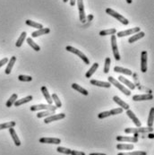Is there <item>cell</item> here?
I'll use <instances>...</instances> for the list:
<instances>
[{"label":"cell","mask_w":154,"mask_h":155,"mask_svg":"<svg viewBox=\"0 0 154 155\" xmlns=\"http://www.w3.org/2000/svg\"><path fill=\"white\" fill-rule=\"evenodd\" d=\"M153 128L152 127H128L125 129V133L126 134H145V133H152Z\"/></svg>","instance_id":"1"},{"label":"cell","mask_w":154,"mask_h":155,"mask_svg":"<svg viewBox=\"0 0 154 155\" xmlns=\"http://www.w3.org/2000/svg\"><path fill=\"white\" fill-rule=\"evenodd\" d=\"M106 13H107V14H109L110 16L114 17L115 19H116L117 21H119L121 23H123V24H125V25H127V24L129 23V21H128L125 16L121 15L120 14H118L117 12H116L115 10H113V9H111V8H107V9H106Z\"/></svg>","instance_id":"2"},{"label":"cell","mask_w":154,"mask_h":155,"mask_svg":"<svg viewBox=\"0 0 154 155\" xmlns=\"http://www.w3.org/2000/svg\"><path fill=\"white\" fill-rule=\"evenodd\" d=\"M108 83L110 84H112V85H114L115 87H116L117 89H119L125 95H126V96H130L131 95V92H130V90L129 89H127V88H125L124 85H122L119 82H117L114 77H112V76H109L108 78Z\"/></svg>","instance_id":"3"},{"label":"cell","mask_w":154,"mask_h":155,"mask_svg":"<svg viewBox=\"0 0 154 155\" xmlns=\"http://www.w3.org/2000/svg\"><path fill=\"white\" fill-rule=\"evenodd\" d=\"M65 50H67V51L71 52V53H74V55H77L86 65H89L90 64V60H89V58L83 53L82 51H80L79 50H77V49H75V48H74V47H72V46H66L65 47Z\"/></svg>","instance_id":"4"},{"label":"cell","mask_w":154,"mask_h":155,"mask_svg":"<svg viewBox=\"0 0 154 155\" xmlns=\"http://www.w3.org/2000/svg\"><path fill=\"white\" fill-rule=\"evenodd\" d=\"M57 108L56 106L53 105H45V104H39V105H33L31 107V110L32 111H38V110H52V111H56Z\"/></svg>","instance_id":"5"},{"label":"cell","mask_w":154,"mask_h":155,"mask_svg":"<svg viewBox=\"0 0 154 155\" xmlns=\"http://www.w3.org/2000/svg\"><path fill=\"white\" fill-rule=\"evenodd\" d=\"M111 48H112V51L113 55L115 56V59L116 61L120 60V55L118 52V48H117V41H116V37L115 35H111Z\"/></svg>","instance_id":"6"},{"label":"cell","mask_w":154,"mask_h":155,"mask_svg":"<svg viewBox=\"0 0 154 155\" xmlns=\"http://www.w3.org/2000/svg\"><path fill=\"white\" fill-rule=\"evenodd\" d=\"M147 62H148V53L146 50H143L141 53V71L143 73H146L148 69Z\"/></svg>","instance_id":"7"},{"label":"cell","mask_w":154,"mask_h":155,"mask_svg":"<svg viewBox=\"0 0 154 155\" xmlns=\"http://www.w3.org/2000/svg\"><path fill=\"white\" fill-rule=\"evenodd\" d=\"M139 32H141V28L134 27V28H131V29L117 32V37L121 38V37H125V36H128V35H133V34H135Z\"/></svg>","instance_id":"8"},{"label":"cell","mask_w":154,"mask_h":155,"mask_svg":"<svg viewBox=\"0 0 154 155\" xmlns=\"http://www.w3.org/2000/svg\"><path fill=\"white\" fill-rule=\"evenodd\" d=\"M78 5V10H79V19L82 23H85V12H84V6H83V0H77Z\"/></svg>","instance_id":"9"},{"label":"cell","mask_w":154,"mask_h":155,"mask_svg":"<svg viewBox=\"0 0 154 155\" xmlns=\"http://www.w3.org/2000/svg\"><path fill=\"white\" fill-rule=\"evenodd\" d=\"M65 117V114L64 113H60V114H56V115H51V116H49L47 117L45 119H44V123L45 124H49L50 122L53 121H56V120H59V119H63Z\"/></svg>","instance_id":"10"},{"label":"cell","mask_w":154,"mask_h":155,"mask_svg":"<svg viewBox=\"0 0 154 155\" xmlns=\"http://www.w3.org/2000/svg\"><path fill=\"white\" fill-rule=\"evenodd\" d=\"M151 100H153V95L152 93L133 96V101L134 102H143V101H151Z\"/></svg>","instance_id":"11"},{"label":"cell","mask_w":154,"mask_h":155,"mask_svg":"<svg viewBox=\"0 0 154 155\" xmlns=\"http://www.w3.org/2000/svg\"><path fill=\"white\" fill-rule=\"evenodd\" d=\"M116 141L118 142H126V143H138L139 139L138 137L134 136H123V135H118L116 137Z\"/></svg>","instance_id":"12"},{"label":"cell","mask_w":154,"mask_h":155,"mask_svg":"<svg viewBox=\"0 0 154 155\" xmlns=\"http://www.w3.org/2000/svg\"><path fill=\"white\" fill-rule=\"evenodd\" d=\"M40 143L41 144H59L61 140L59 138H52V137H42L40 139Z\"/></svg>","instance_id":"13"},{"label":"cell","mask_w":154,"mask_h":155,"mask_svg":"<svg viewBox=\"0 0 154 155\" xmlns=\"http://www.w3.org/2000/svg\"><path fill=\"white\" fill-rule=\"evenodd\" d=\"M126 115L132 119V121L134 123V125L137 126V127H140L141 126H142V124H141V121L139 120V118L135 116V114L132 111V110H130V109H127L126 110Z\"/></svg>","instance_id":"14"},{"label":"cell","mask_w":154,"mask_h":155,"mask_svg":"<svg viewBox=\"0 0 154 155\" xmlns=\"http://www.w3.org/2000/svg\"><path fill=\"white\" fill-rule=\"evenodd\" d=\"M50 32V28H42V29H40L36 32H33L32 33V38H37L39 36H41V35H45V34H48Z\"/></svg>","instance_id":"15"},{"label":"cell","mask_w":154,"mask_h":155,"mask_svg":"<svg viewBox=\"0 0 154 155\" xmlns=\"http://www.w3.org/2000/svg\"><path fill=\"white\" fill-rule=\"evenodd\" d=\"M9 133H10V135L12 136V139L14 140V144H15L16 146H20V145H21V141H20V139H19V137H18V135H17V134H16L14 128V127L9 128Z\"/></svg>","instance_id":"16"},{"label":"cell","mask_w":154,"mask_h":155,"mask_svg":"<svg viewBox=\"0 0 154 155\" xmlns=\"http://www.w3.org/2000/svg\"><path fill=\"white\" fill-rule=\"evenodd\" d=\"M90 83L92 85L103 87V88H110L111 87V84L108 82H102V81H98V80H91Z\"/></svg>","instance_id":"17"},{"label":"cell","mask_w":154,"mask_h":155,"mask_svg":"<svg viewBox=\"0 0 154 155\" xmlns=\"http://www.w3.org/2000/svg\"><path fill=\"white\" fill-rule=\"evenodd\" d=\"M15 62H16V56H12L11 58H10V60H8V62H7V66H6V68H5V73L6 74H10V73H11V71H12V69H13V66H14V65L15 64Z\"/></svg>","instance_id":"18"},{"label":"cell","mask_w":154,"mask_h":155,"mask_svg":"<svg viewBox=\"0 0 154 155\" xmlns=\"http://www.w3.org/2000/svg\"><path fill=\"white\" fill-rule=\"evenodd\" d=\"M118 81L121 82L122 84H124L125 85H126L130 90H134L135 89V85L132 82H130L129 80H127L126 78H125L124 76H119L118 77Z\"/></svg>","instance_id":"19"},{"label":"cell","mask_w":154,"mask_h":155,"mask_svg":"<svg viewBox=\"0 0 154 155\" xmlns=\"http://www.w3.org/2000/svg\"><path fill=\"white\" fill-rule=\"evenodd\" d=\"M32 99H33V97H32V95H29V96H26V97H24V98H22L21 100H16V102H14V105L15 107H19V106H21V105H23V104L30 102L31 101H32Z\"/></svg>","instance_id":"20"},{"label":"cell","mask_w":154,"mask_h":155,"mask_svg":"<svg viewBox=\"0 0 154 155\" xmlns=\"http://www.w3.org/2000/svg\"><path fill=\"white\" fill-rule=\"evenodd\" d=\"M41 90V93H42V94H43L44 98L46 99V101H47L48 104L52 105V103H53V101H52L51 96H50V93H49V91H48L47 87H46V86H42Z\"/></svg>","instance_id":"21"},{"label":"cell","mask_w":154,"mask_h":155,"mask_svg":"<svg viewBox=\"0 0 154 155\" xmlns=\"http://www.w3.org/2000/svg\"><path fill=\"white\" fill-rule=\"evenodd\" d=\"M144 36H145V33H144L143 32H139L135 33L134 35H133L131 38H129L128 42H129V43H134V42L137 41L138 40H140V39L143 38Z\"/></svg>","instance_id":"22"},{"label":"cell","mask_w":154,"mask_h":155,"mask_svg":"<svg viewBox=\"0 0 154 155\" xmlns=\"http://www.w3.org/2000/svg\"><path fill=\"white\" fill-rule=\"evenodd\" d=\"M113 101H114L117 104V105H119L123 109H125V110L129 109V105H128L127 103H125L124 101H122L119 97H117V96H114V97H113Z\"/></svg>","instance_id":"23"},{"label":"cell","mask_w":154,"mask_h":155,"mask_svg":"<svg viewBox=\"0 0 154 155\" xmlns=\"http://www.w3.org/2000/svg\"><path fill=\"white\" fill-rule=\"evenodd\" d=\"M114 71L116 73H121V74H124L125 75H132L133 73L131 70L127 69V68H124V67H121V66H115L114 67Z\"/></svg>","instance_id":"24"},{"label":"cell","mask_w":154,"mask_h":155,"mask_svg":"<svg viewBox=\"0 0 154 155\" xmlns=\"http://www.w3.org/2000/svg\"><path fill=\"white\" fill-rule=\"evenodd\" d=\"M72 88H73L74 90L79 92L80 93H82V94L84 95V96H87V95L89 94V93H88L87 90H85L84 88H83L82 86H80V85L77 84H72Z\"/></svg>","instance_id":"25"},{"label":"cell","mask_w":154,"mask_h":155,"mask_svg":"<svg viewBox=\"0 0 154 155\" xmlns=\"http://www.w3.org/2000/svg\"><path fill=\"white\" fill-rule=\"evenodd\" d=\"M98 67H99V64H98V63H94V64L92 65V67L89 69V71H87V73L85 74L86 78H91L92 75L96 72V70L98 69Z\"/></svg>","instance_id":"26"},{"label":"cell","mask_w":154,"mask_h":155,"mask_svg":"<svg viewBox=\"0 0 154 155\" xmlns=\"http://www.w3.org/2000/svg\"><path fill=\"white\" fill-rule=\"evenodd\" d=\"M25 23L29 26H31L32 28H36L38 30L40 29H42L43 28V25L41 23H36L34 21H32V20H26Z\"/></svg>","instance_id":"27"},{"label":"cell","mask_w":154,"mask_h":155,"mask_svg":"<svg viewBox=\"0 0 154 155\" xmlns=\"http://www.w3.org/2000/svg\"><path fill=\"white\" fill-rule=\"evenodd\" d=\"M26 35H27V33H26L25 32H22V34L20 35V37L18 38V40H17V41H16V43H15V46H16L17 48L22 47L23 43L24 42V40L26 39Z\"/></svg>","instance_id":"28"},{"label":"cell","mask_w":154,"mask_h":155,"mask_svg":"<svg viewBox=\"0 0 154 155\" xmlns=\"http://www.w3.org/2000/svg\"><path fill=\"white\" fill-rule=\"evenodd\" d=\"M26 41H27V43H28L35 51H40V50H41V47H40L35 41H33L32 38H27Z\"/></svg>","instance_id":"29"},{"label":"cell","mask_w":154,"mask_h":155,"mask_svg":"<svg viewBox=\"0 0 154 155\" xmlns=\"http://www.w3.org/2000/svg\"><path fill=\"white\" fill-rule=\"evenodd\" d=\"M117 150H125V151H130L134 149V145L132 144H119L116 145Z\"/></svg>","instance_id":"30"},{"label":"cell","mask_w":154,"mask_h":155,"mask_svg":"<svg viewBox=\"0 0 154 155\" xmlns=\"http://www.w3.org/2000/svg\"><path fill=\"white\" fill-rule=\"evenodd\" d=\"M116 33V30L114 28H110L107 30H103L100 32L101 36H107V35H115Z\"/></svg>","instance_id":"31"},{"label":"cell","mask_w":154,"mask_h":155,"mask_svg":"<svg viewBox=\"0 0 154 155\" xmlns=\"http://www.w3.org/2000/svg\"><path fill=\"white\" fill-rule=\"evenodd\" d=\"M17 98H18V95L16 94V93H14V94H12V96L9 98V100L6 102V103H5V106L7 107V108H10V107H12L14 102H16V100H17Z\"/></svg>","instance_id":"32"},{"label":"cell","mask_w":154,"mask_h":155,"mask_svg":"<svg viewBox=\"0 0 154 155\" xmlns=\"http://www.w3.org/2000/svg\"><path fill=\"white\" fill-rule=\"evenodd\" d=\"M53 114H55V111H52V110H43L41 112H39L37 114V117L38 118H41V117H47L49 116H51Z\"/></svg>","instance_id":"33"},{"label":"cell","mask_w":154,"mask_h":155,"mask_svg":"<svg viewBox=\"0 0 154 155\" xmlns=\"http://www.w3.org/2000/svg\"><path fill=\"white\" fill-rule=\"evenodd\" d=\"M16 125V123L14 121H10V122H6L4 124H0V130L3 129H6V128H11V127H14Z\"/></svg>","instance_id":"34"},{"label":"cell","mask_w":154,"mask_h":155,"mask_svg":"<svg viewBox=\"0 0 154 155\" xmlns=\"http://www.w3.org/2000/svg\"><path fill=\"white\" fill-rule=\"evenodd\" d=\"M153 120H154V108H152L150 110V114H149V118H148V122L147 125L149 127H152L153 126Z\"/></svg>","instance_id":"35"},{"label":"cell","mask_w":154,"mask_h":155,"mask_svg":"<svg viewBox=\"0 0 154 155\" xmlns=\"http://www.w3.org/2000/svg\"><path fill=\"white\" fill-rule=\"evenodd\" d=\"M51 99L52 101L55 102V106H56V108H61V107H62V103H61V102H60L58 96H57L56 93H53V94H52Z\"/></svg>","instance_id":"36"},{"label":"cell","mask_w":154,"mask_h":155,"mask_svg":"<svg viewBox=\"0 0 154 155\" xmlns=\"http://www.w3.org/2000/svg\"><path fill=\"white\" fill-rule=\"evenodd\" d=\"M110 64H111V60H110V57H107L105 59V65H104V73L105 74H107L109 69H110Z\"/></svg>","instance_id":"37"},{"label":"cell","mask_w":154,"mask_h":155,"mask_svg":"<svg viewBox=\"0 0 154 155\" xmlns=\"http://www.w3.org/2000/svg\"><path fill=\"white\" fill-rule=\"evenodd\" d=\"M117 155H147V153L146 152H143V151H135L131 153H119Z\"/></svg>","instance_id":"38"},{"label":"cell","mask_w":154,"mask_h":155,"mask_svg":"<svg viewBox=\"0 0 154 155\" xmlns=\"http://www.w3.org/2000/svg\"><path fill=\"white\" fill-rule=\"evenodd\" d=\"M56 151H57L58 153H64V154L66 155H70L71 154V152H72V150H70V149H68V148L60 147V146L56 148Z\"/></svg>","instance_id":"39"},{"label":"cell","mask_w":154,"mask_h":155,"mask_svg":"<svg viewBox=\"0 0 154 155\" xmlns=\"http://www.w3.org/2000/svg\"><path fill=\"white\" fill-rule=\"evenodd\" d=\"M18 80L19 81H22V82H32V77L30 76V75H23V74H21L18 76Z\"/></svg>","instance_id":"40"},{"label":"cell","mask_w":154,"mask_h":155,"mask_svg":"<svg viewBox=\"0 0 154 155\" xmlns=\"http://www.w3.org/2000/svg\"><path fill=\"white\" fill-rule=\"evenodd\" d=\"M124 109L122 108H113L111 109L109 112H110V115L111 116H115V115H118V114H121L123 113Z\"/></svg>","instance_id":"41"},{"label":"cell","mask_w":154,"mask_h":155,"mask_svg":"<svg viewBox=\"0 0 154 155\" xmlns=\"http://www.w3.org/2000/svg\"><path fill=\"white\" fill-rule=\"evenodd\" d=\"M110 112L109 111H104V112H101L99 115H98V117L100 119H103V118H106V117H110Z\"/></svg>","instance_id":"42"},{"label":"cell","mask_w":154,"mask_h":155,"mask_svg":"<svg viewBox=\"0 0 154 155\" xmlns=\"http://www.w3.org/2000/svg\"><path fill=\"white\" fill-rule=\"evenodd\" d=\"M8 58L7 57H4L3 59H1L0 60V68L4 65H5V64H7V62H8Z\"/></svg>","instance_id":"43"},{"label":"cell","mask_w":154,"mask_h":155,"mask_svg":"<svg viewBox=\"0 0 154 155\" xmlns=\"http://www.w3.org/2000/svg\"><path fill=\"white\" fill-rule=\"evenodd\" d=\"M70 155H85L84 153L83 152H79V151H74V150H72L71 152V154Z\"/></svg>","instance_id":"44"},{"label":"cell","mask_w":154,"mask_h":155,"mask_svg":"<svg viewBox=\"0 0 154 155\" xmlns=\"http://www.w3.org/2000/svg\"><path fill=\"white\" fill-rule=\"evenodd\" d=\"M75 3H76V0H70V5H71L72 6H74Z\"/></svg>","instance_id":"45"},{"label":"cell","mask_w":154,"mask_h":155,"mask_svg":"<svg viewBox=\"0 0 154 155\" xmlns=\"http://www.w3.org/2000/svg\"><path fill=\"white\" fill-rule=\"evenodd\" d=\"M89 155H107V154H105V153H91V154H89Z\"/></svg>","instance_id":"46"},{"label":"cell","mask_w":154,"mask_h":155,"mask_svg":"<svg viewBox=\"0 0 154 155\" xmlns=\"http://www.w3.org/2000/svg\"><path fill=\"white\" fill-rule=\"evenodd\" d=\"M87 18H88V21H90V20H92V19L93 18V16H92V15H88Z\"/></svg>","instance_id":"47"},{"label":"cell","mask_w":154,"mask_h":155,"mask_svg":"<svg viewBox=\"0 0 154 155\" xmlns=\"http://www.w3.org/2000/svg\"><path fill=\"white\" fill-rule=\"evenodd\" d=\"M149 137H150V138H153L154 135L152 134V133H150V135H149Z\"/></svg>","instance_id":"48"},{"label":"cell","mask_w":154,"mask_h":155,"mask_svg":"<svg viewBox=\"0 0 154 155\" xmlns=\"http://www.w3.org/2000/svg\"><path fill=\"white\" fill-rule=\"evenodd\" d=\"M126 2H127V4H132L133 0H126Z\"/></svg>","instance_id":"49"},{"label":"cell","mask_w":154,"mask_h":155,"mask_svg":"<svg viewBox=\"0 0 154 155\" xmlns=\"http://www.w3.org/2000/svg\"><path fill=\"white\" fill-rule=\"evenodd\" d=\"M134 137H138V136H139V134H134Z\"/></svg>","instance_id":"50"},{"label":"cell","mask_w":154,"mask_h":155,"mask_svg":"<svg viewBox=\"0 0 154 155\" xmlns=\"http://www.w3.org/2000/svg\"><path fill=\"white\" fill-rule=\"evenodd\" d=\"M63 1H64V3H67V1H68V0H63Z\"/></svg>","instance_id":"51"}]
</instances>
